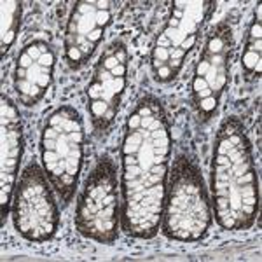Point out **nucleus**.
I'll use <instances>...</instances> for the list:
<instances>
[{
  "label": "nucleus",
  "mask_w": 262,
  "mask_h": 262,
  "mask_svg": "<svg viewBox=\"0 0 262 262\" xmlns=\"http://www.w3.org/2000/svg\"><path fill=\"white\" fill-rule=\"evenodd\" d=\"M121 158V227L133 238L150 239L161 227L171 159L170 122L156 96H142L129 112Z\"/></svg>",
  "instance_id": "obj_1"
},
{
  "label": "nucleus",
  "mask_w": 262,
  "mask_h": 262,
  "mask_svg": "<svg viewBox=\"0 0 262 262\" xmlns=\"http://www.w3.org/2000/svg\"><path fill=\"white\" fill-rule=\"evenodd\" d=\"M215 219L226 231H245L259 213V185L252 145L238 117H227L213 142Z\"/></svg>",
  "instance_id": "obj_2"
},
{
  "label": "nucleus",
  "mask_w": 262,
  "mask_h": 262,
  "mask_svg": "<svg viewBox=\"0 0 262 262\" xmlns=\"http://www.w3.org/2000/svg\"><path fill=\"white\" fill-rule=\"evenodd\" d=\"M210 224L212 206L203 175L191 158L180 154L166 182L161 231L170 239L191 243L205 238Z\"/></svg>",
  "instance_id": "obj_3"
},
{
  "label": "nucleus",
  "mask_w": 262,
  "mask_h": 262,
  "mask_svg": "<svg viewBox=\"0 0 262 262\" xmlns=\"http://www.w3.org/2000/svg\"><path fill=\"white\" fill-rule=\"evenodd\" d=\"M84 126L74 107L63 105L48 117L40 137L42 168L61 198L69 203L82 170Z\"/></svg>",
  "instance_id": "obj_4"
},
{
  "label": "nucleus",
  "mask_w": 262,
  "mask_h": 262,
  "mask_svg": "<svg viewBox=\"0 0 262 262\" xmlns=\"http://www.w3.org/2000/svg\"><path fill=\"white\" fill-rule=\"evenodd\" d=\"M215 7L212 0H177L163 30L152 46L150 67L154 79L161 84L171 82L180 74L185 58L200 39L205 21Z\"/></svg>",
  "instance_id": "obj_5"
},
{
  "label": "nucleus",
  "mask_w": 262,
  "mask_h": 262,
  "mask_svg": "<svg viewBox=\"0 0 262 262\" xmlns=\"http://www.w3.org/2000/svg\"><path fill=\"white\" fill-rule=\"evenodd\" d=\"M119 182L111 156H101L84 182L75 227L84 238L111 245L119 236Z\"/></svg>",
  "instance_id": "obj_6"
},
{
  "label": "nucleus",
  "mask_w": 262,
  "mask_h": 262,
  "mask_svg": "<svg viewBox=\"0 0 262 262\" xmlns=\"http://www.w3.org/2000/svg\"><path fill=\"white\" fill-rule=\"evenodd\" d=\"M12 222L27 242H49L58 231L60 213L44 168L35 161L25 166L12 194Z\"/></svg>",
  "instance_id": "obj_7"
},
{
  "label": "nucleus",
  "mask_w": 262,
  "mask_h": 262,
  "mask_svg": "<svg viewBox=\"0 0 262 262\" xmlns=\"http://www.w3.org/2000/svg\"><path fill=\"white\" fill-rule=\"evenodd\" d=\"M232 48V28L229 21L224 19L210 30L194 70L192 101L201 122H208L219 108L224 90L229 81Z\"/></svg>",
  "instance_id": "obj_8"
},
{
  "label": "nucleus",
  "mask_w": 262,
  "mask_h": 262,
  "mask_svg": "<svg viewBox=\"0 0 262 262\" xmlns=\"http://www.w3.org/2000/svg\"><path fill=\"white\" fill-rule=\"evenodd\" d=\"M128 48L122 40H114L100 54L93 77L86 88L88 111L95 133L105 135L119 111V105L128 81Z\"/></svg>",
  "instance_id": "obj_9"
},
{
  "label": "nucleus",
  "mask_w": 262,
  "mask_h": 262,
  "mask_svg": "<svg viewBox=\"0 0 262 262\" xmlns=\"http://www.w3.org/2000/svg\"><path fill=\"white\" fill-rule=\"evenodd\" d=\"M112 21L111 4L101 0H81L70 12L65 28V61L72 70H79L90 61L103 40Z\"/></svg>",
  "instance_id": "obj_10"
},
{
  "label": "nucleus",
  "mask_w": 262,
  "mask_h": 262,
  "mask_svg": "<svg viewBox=\"0 0 262 262\" xmlns=\"http://www.w3.org/2000/svg\"><path fill=\"white\" fill-rule=\"evenodd\" d=\"M56 54L49 42L32 40L25 44L16 58L14 91L19 101L33 107L44 98L53 82Z\"/></svg>",
  "instance_id": "obj_11"
},
{
  "label": "nucleus",
  "mask_w": 262,
  "mask_h": 262,
  "mask_svg": "<svg viewBox=\"0 0 262 262\" xmlns=\"http://www.w3.org/2000/svg\"><path fill=\"white\" fill-rule=\"evenodd\" d=\"M0 101H2L0 103V205H2L4 224L9 213L16 173L23 154V131L14 101L7 95L0 96Z\"/></svg>",
  "instance_id": "obj_12"
},
{
  "label": "nucleus",
  "mask_w": 262,
  "mask_h": 262,
  "mask_svg": "<svg viewBox=\"0 0 262 262\" xmlns=\"http://www.w3.org/2000/svg\"><path fill=\"white\" fill-rule=\"evenodd\" d=\"M260 54H262V25H260V6L255 11L248 37L245 40V51L242 56V67L245 81H253L260 75Z\"/></svg>",
  "instance_id": "obj_13"
},
{
  "label": "nucleus",
  "mask_w": 262,
  "mask_h": 262,
  "mask_svg": "<svg viewBox=\"0 0 262 262\" xmlns=\"http://www.w3.org/2000/svg\"><path fill=\"white\" fill-rule=\"evenodd\" d=\"M2 40H0V48H2V56L11 49V46L16 40V33L21 23V4L16 0H4L2 4Z\"/></svg>",
  "instance_id": "obj_14"
}]
</instances>
